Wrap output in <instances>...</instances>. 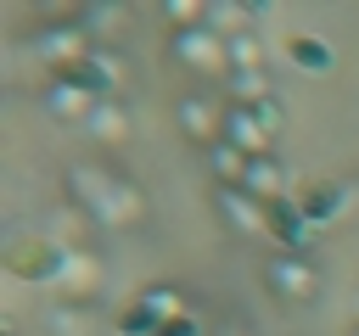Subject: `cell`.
I'll list each match as a JSON object with an SVG mask.
<instances>
[{
    "instance_id": "cell-1",
    "label": "cell",
    "mask_w": 359,
    "mask_h": 336,
    "mask_svg": "<svg viewBox=\"0 0 359 336\" xmlns=\"http://www.w3.org/2000/svg\"><path fill=\"white\" fill-rule=\"evenodd\" d=\"M67 196H73L79 213L101 218L107 230H123V224L140 218V190H129L123 179H107L101 168H84V162L67 168Z\"/></svg>"
},
{
    "instance_id": "cell-2",
    "label": "cell",
    "mask_w": 359,
    "mask_h": 336,
    "mask_svg": "<svg viewBox=\"0 0 359 336\" xmlns=\"http://www.w3.org/2000/svg\"><path fill=\"white\" fill-rule=\"evenodd\" d=\"M0 269L17 274V280H62L67 269V246L45 241V235H11L0 246Z\"/></svg>"
},
{
    "instance_id": "cell-3",
    "label": "cell",
    "mask_w": 359,
    "mask_h": 336,
    "mask_svg": "<svg viewBox=\"0 0 359 336\" xmlns=\"http://www.w3.org/2000/svg\"><path fill=\"white\" fill-rule=\"evenodd\" d=\"M264 286H269L286 308H303V302L320 297V269H314L303 252H275L269 269H264Z\"/></svg>"
},
{
    "instance_id": "cell-4",
    "label": "cell",
    "mask_w": 359,
    "mask_h": 336,
    "mask_svg": "<svg viewBox=\"0 0 359 336\" xmlns=\"http://www.w3.org/2000/svg\"><path fill=\"white\" fill-rule=\"evenodd\" d=\"M174 123H180V134H185L191 146L208 151V146L224 134V101H219V95H202V90H185L180 106H174Z\"/></svg>"
},
{
    "instance_id": "cell-5",
    "label": "cell",
    "mask_w": 359,
    "mask_h": 336,
    "mask_svg": "<svg viewBox=\"0 0 359 336\" xmlns=\"http://www.w3.org/2000/svg\"><path fill=\"white\" fill-rule=\"evenodd\" d=\"M292 196H297V207L309 213V224H314V230L337 224V218L359 202V190H348V185H337V179H297V185H292Z\"/></svg>"
},
{
    "instance_id": "cell-6",
    "label": "cell",
    "mask_w": 359,
    "mask_h": 336,
    "mask_svg": "<svg viewBox=\"0 0 359 336\" xmlns=\"http://www.w3.org/2000/svg\"><path fill=\"white\" fill-rule=\"evenodd\" d=\"M264 235H269L280 252H309L314 224H309V213L297 207V196H292V190H286V196H275V202H264Z\"/></svg>"
},
{
    "instance_id": "cell-7",
    "label": "cell",
    "mask_w": 359,
    "mask_h": 336,
    "mask_svg": "<svg viewBox=\"0 0 359 336\" xmlns=\"http://www.w3.org/2000/svg\"><path fill=\"white\" fill-rule=\"evenodd\" d=\"M168 62L196 67V73H230L224 39H219L213 28H180V34H168Z\"/></svg>"
},
{
    "instance_id": "cell-8",
    "label": "cell",
    "mask_w": 359,
    "mask_h": 336,
    "mask_svg": "<svg viewBox=\"0 0 359 336\" xmlns=\"http://www.w3.org/2000/svg\"><path fill=\"white\" fill-rule=\"evenodd\" d=\"M219 140H230L241 157H275V140L258 123V112L252 106H236V101H224V134Z\"/></svg>"
},
{
    "instance_id": "cell-9",
    "label": "cell",
    "mask_w": 359,
    "mask_h": 336,
    "mask_svg": "<svg viewBox=\"0 0 359 336\" xmlns=\"http://www.w3.org/2000/svg\"><path fill=\"white\" fill-rule=\"evenodd\" d=\"M213 213L236 235H264V202H252L241 185H213Z\"/></svg>"
},
{
    "instance_id": "cell-10",
    "label": "cell",
    "mask_w": 359,
    "mask_h": 336,
    "mask_svg": "<svg viewBox=\"0 0 359 336\" xmlns=\"http://www.w3.org/2000/svg\"><path fill=\"white\" fill-rule=\"evenodd\" d=\"M286 62H292L297 73L325 78V73L337 67V50H331V39H320V34H292V39H286Z\"/></svg>"
},
{
    "instance_id": "cell-11",
    "label": "cell",
    "mask_w": 359,
    "mask_h": 336,
    "mask_svg": "<svg viewBox=\"0 0 359 336\" xmlns=\"http://www.w3.org/2000/svg\"><path fill=\"white\" fill-rule=\"evenodd\" d=\"M39 101H45V112H50V118H62V123H90V112L101 106L95 95H84V90H73V84H50V78H45Z\"/></svg>"
},
{
    "instance_id": "cell-12",
    "label": "cell",
    "mask_w": 359,
    "mask_h": 336,
    "mask_svg": "<svg viewBox=\"0 0 359 336\" xmlns=\"http://www.w3.org/2000/svg\"><path fill=\"white\" fill-rule=\"evenodd\" d=\"M241 190H247L252 202H275V196H286V168H280L275 157H252V162H247V179H241Z\"/></svg>"
},
{
    "instance_id": "cell-13",
    "label": "cell",
    "mask_w": 359,
    "mask_h": 336,
    "mask_svg": "<svg viewBox=\"0 0 359 336\" xmlns=\"http://www.w3.org/2000/svg\"><path fill=\"white\" fill-rule=\"evenodd\" d=\"M224 62H230V73H247V67H269V50L252 28H241V34L224 39Z\"/></svg>"
},
{
    "instance_id": "cell-14",
    "label": "cell",
    "mask_w": 359,
    "mask_h": 336,
    "mask_svg": "<svg viewBox=\"0 0 359 336\" xmlns=\"http://www.w3.org/2000/svg\"><path fill=\"white\" fill-rule=\"evenodd\" d=\"M224 84H230V101H236V106H258L264 95H275V84H269V67H247V73H224Z\"/></svg>"
},
{
    "instance_id": "cell-15",
    "label": "cell",
    "mask_w": 359,
    "mask_h": 336,
    "mask_svg": "<svg viewBox=\"0 0 359 336\" xmlns=\"http://www.w3.org/2000/svg\"><path fill=\"white\" fill-rule=\"evenodd\" d=\"M129 123H135V118H129V106H123V101H101V106L90 112V123H84V129H90L95 140H123V134H129Z\"/></svg>"
},
{
    "instance_id": "cell-16",
    "label": "cell",
    "mask_w": 359,
    "mask_h": 336,
    "mask_svg": "<svg viewBox=\"0 0 359 336\" xmlns=\"http://www.w3.org/2000/svg\"><path fill=\"white\" fill-rule=\"evenodd\" d=\"M112 325H118V336H157V325H163V319H157V314H151V308L135 297V302H129V308H123Z\"/></svg>"
},
{
    "instance_id": "cell-17",
    "label": "cell",
    "mask_w": 359,
    "mask_h": 336,
    "mask_svg": "<svg viewBox=\"0 0 359 336\" xmlns=\"http://www.w3.org/2000/svg\"><path fill=\"white\" fill-rule=\"evenodd\" d=\"M140 302H146L157 319H180V314H191V308H185V297H180L174 286H146V291H140Z\"/></svg>"
},
{
    "instance_id": "cell-18",
    "label": "cell",
    "mask_w": 359,
    "mask_h": 336,
    "mask_svg": "<svg viewBox=\"0 0 359 336\" xmlns=\"http://www.w3.org/2000/svg\"><path fill=\"white\" fill-rule=\"evenodd\" d=\"M252 112H258V123H264V129H269V140H275V134H280V129H286V106H280V101H275V95H264V101H258V106H252Z\"/></svg>"
},
{
    "instance_id": "cell-19",
    "label": "cell",
    "mask_w": 359,
    "mask_h": 336,
    "mask_svg": "<svg viewBox=\"0 0 359 336\" xmlns=\"http://www.w3.org/2000/svg\"><path fill=\"white\" fill-rule=\"evenodd\" d=\"M157 336H196V314H180V319H163Z\"/></svg>"
},
{
    "instance_id": "cell-20",
    "label": "cell",
    "mask_w": 359,
    "mask_h": 336,
    "mask_svg": "<svg viewBox=\"0 0 359 336\" xmlns=\"http://www.w3.org/2000/svg\"><path fill=\"white\" fill-rule=\"evenodd\" d=\"M353 314H359V291H353Z\"/></svg>"
},
{
    "instance_id": "cell-21",
    "label": "cell",
    "mask_w": 359,
    "mask_h": 336,
    "mask_svg": "<svg viewBox=\"0 0 359 336\" xmlns=\"http://www.w3.org/2000/svg\"><path fill=\"white\" fill-rule=\"evenodd\" d=\"M348 336H359V325H353V330H348Z\"/></svg>"
}]
</instances>
